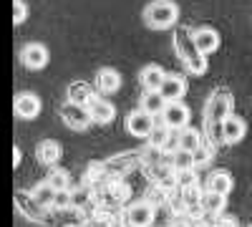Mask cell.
Returning a JSON list of instances; mask_svg holds the SVG:
<instances>
[{
  "mask_svg": "<svg viewBox=\"0 0 252 227\" xmlns=\"http://www.w3.org/2000/svg\"><path fill=\"white\" fill-rule=\"evenodd\" d=\"M174 48H177V56L184 61L187 68L192 73H204L207 71V61L197 51L194 40H192V31H189V28H179L174 33Z\"/></svg>",
  "mask_w": 252,
  "mask_h": 227,
  "instance_id": "cell-1",
  "label": "cell"
},
{
  "mask_svg": "<svg viewBox=\"0 0 252 227\" xmlns=\"http://www.w3.org/2000/svg\"><path fill=\"white\" fill-rule=\"evenodd\" d=\"M144 20H146V26L164 31V28L177 23V5L169 3V0H154V3L144 10Z\"/></svg>",
  "mask_w": 252,
  "mask_h": 227,
  "instance_id": "cell-2",
  "label": "cell"
},
{
  "mask_svg": "<svg viewBox=\"0 0 252 227\" xmlns=\"http://www.w3.org/2000/svg\"><path fill=\"white\" fill-rule=\"evenodd\" d=\"M229 114H232V94L227 89H217L204 106V121L207 124H222Z\"/></svg>",
  "mask_w": 252,
  "mask_h": 227,
  "instance_id": "cell-3",
  "label": "cell"
},
{
  "mask_svg": "<svg viewBox=\"0 0 252 227\" xmlns=\"http://www.w3.org/2000/svg\"><path fill=\"white\" fill-rule=\"evenodd\" d=\"M166 129H187V121H189V109L182 104V101H169L161 111V119H159Z\"/></svg>",
  "mask_w": 252,
  "mask_h": 227,
  "instance_id": "cell-4",
  "label": "cell"
},
{
  "mask_svg": "<svg viewBox=\"0 0 252 227\" xmlns=\"http://www.w3.org/2000/svg\"><path fill=\"white\" fill-rule=\"evenodd\" d=\"M61 119L68 124L71 129H86L91 124V116H89V109L86 106H76V104H63L61 106Z\"/></svg>",
  "mask_w": 252,
  "mask_h": 227,
  "instance_id": "cell-5",
  "label": "cell"
},
{
  "mask_svg": "<svg viewBox=\"0 0 252 227\" xmlns=\"http://www.w3.org/2000/svg\"><path fill=\"white\" fill-rule=\"evenodd\" d=\"M154 220V204L152 202H134L126 210V222L131 227H149Z\"/></svg>",
  "mask_w": 252,
  "mask_h": 227,
  "instance_id": "cell-6",
  "label": "cell"
},
{
  "mask_svg": "<svg viewBox=\"0 0 252 227\" xmlns=\"http://www.w3.org/2000/svg\"><path fill=\"white\" fill-rule=\"evenodd\" d=\"M15 204H18V210L23 212L28 220H33V222H46V207H40V204H38L28 192H15Z\"/></svg>",
  "mask_w": 252,
  "mask_h": 227,
  "instance_id": "cell-7",
  "label": "cell"
},
{
  "mask_svg": "<svg viewBox=\"0 0 252 227\" xmlns=\"http://www.w3.org/2000/svg\"><path fill=\"white\" fill-rule=\"evenodd\" d=\"M187 91V81L177 73H169V76H164L161 81V86H159V96L169 104V101H179L182 94Z\"/></svg>",
  "mask_w": 252,
  "mask_h": 227,
  "instance_id": "cell-8",
  "label": "cell"
},
{
  "mask_svg": "<svg viewBox=\"0 0 252 227\" xmlns=\"http://www.w3.org/2000/svg\"><path fill=\"white\" fill-rule=\"evenodd\" d=\"M247 134V124L242 116H235V114H229L224 121H222V136H224V144H237L242 141Z\"/></svg>",
  "mask_w": 252,
  "mask_h": 227,
  "instance_id": "cell-9",
  "label": "cell"
},
{
  "mask_svg": "<svg viewBox=\"0 0 252 227\" xmlns=\"http://www.w3.org/2000/svg\"><path fill=\"white\" fill-rule=\"evenodd\" d=\"M154 124H157V116H149L146 111H134L129 119H126V127H129V131H131L134 136H141V139H146V136L152 134Z\"/></svg>",
  "mask_w": 252,
  "mask_h": 227,
  "instance_id": "cell-10",
  "label": "cell"
},
{
  "mask_svg": "<svg viewBox=\"0 0 252 227\" xmlns=\"http://www.w3.org/2000/svg\"><path fill=\"white\" fill-rule=\"evenodd\" d=\"M192 40H194V46H197V51L202 56L217 51V46H220V35H217L215 28H197V31H192Z\"/></svg>",
  "mask_w": 252,
  "mask_h": 227,
  "instance_id": "cell-11",
  "label": "cell"
},
{
  "mask_svg": "<svg viewBox=\"0 0 252 227\" xmlns=\"http://www.w3.org/2000/svg\"><path fill=\"white\" fill-rule=\"evenodd\" d=\"M89 109V116H91V121H96V124H109L111 119H114V114H116V109H114V104H109L106 98H91V104L86 106Z\"/></svg>",
  "mask_w": 252,
  "mask_h": 227,
  "instance_id": "cell-12",
  "label": "cell"
},
{
  "mask_svg": "<svg viewBox=\"0 0 252 227\" xmlns=\"http://www.w3.org/2000/svg\"><path fill=\"white\" fill-rule=\"evenodd\" d=\"M94 98V89L86 84V81H73L68 86V104H76V106H89Z\"/></svg>",
  "mask_w": 252,
  "mask_h": 227,
  "instance_id": "cell-13",
  "label": "cell"
},
{
  "mask_svg": "<svg viewBox=\"0 0 252 227\" xmlns=\"http://www.w3.org/2000/svg\"><path fill=\"white\" fill-rule=\"evenodd\" d=\"M23 64L28 68H43L48 64V51L40 43H31L23 48Z\"/></svg>",
  "mask_w": 252,
  "mask_h": 227,
  "instance_id": "cell-14",
  "label": "cell"
},
{
  "mask_svg": "<svg viewBox=\"0 0 252 227\" xmlns=\"http://www.w3.org/2000/svg\"><path fill=\"white\" fill-rule=\"evenodd\" d=\"M38 111H40V101L33 94H20L15 98V114L20 119H33V116H38Z\"/></svg>",
  "mask_w": 252,
  "mask_h": 227,
  "instance_id": "cell-15",
  "label": "cell"
},
{
  "mask_svg": "<svg viewBox=\"0 0 252 227\" xmlns=\"http://www.w3.org/2000/svg\"><path fill=\"white\" fill-rule=\"evenodd\" d=\"M119 86H121V78H119V73H116L114 68H101V71H98V76H96V89H98L101 94H114Z\"/></svg>",
  "mask_w": 252,
  "mask_h": 227,
  "instance_id": "cell-16",
  "label": "cell"
},
{
  "mask_svg": "<svg viewBox=\"0 0 252 227\" xmlns=\"http://www.w3.org/2000/svg\"><path fill=\"white\" fill-rule=\"evenodd\" d=\"M207 192L227 197L229 192H232V177H229V172H215L212 177H209V182H207Z\"/></svg>",
  "mask_w": 252,
  "mask_h": 227,
  "instance_id": "cell-17",
  "label": "cell"
},
{
  "mask_svg": "<svg viewBox=\"0 0 252 227\" xmlns=\"http://www.w3.org/2000/svg\"><path fill=\"white\" fill-rule=\"evenodd\" d=\"M164 71L159 68V66H146L144 71H141V84H144V89L146 91H159V86H161V81H164Z\"/></svg>",
  "mask_w": 252,
  "mask_h": 227,
  "instance_id": "cell-18",
  "label": "cell"
},
{
  "mask_svg": "<svg viewBox=\"0 0 252 227\" xmlns=\"http://www.w3.org/2000/svg\"><path fill=\"white\" fill-rule=\"evenodd\" d=\"M149 139V147L152 149H159V152H164V147H166V141L172 139V129H166L164 124L157 119V124H154V129H152V134L146 136Z\"/></svg>",
  "mask_w": 252,
  "mask_h": 227,
  "instance_id": "cell-19",
  "label": "cell"
},
{
  "mask_svg": "<svg viewBox=\"0 0 252 227\" xmlns=\"http://www.w3.org/2000/svg\"><path fill=\"white\" fill-rule=\"evenodd\" d=\"M166 106V101L159 96V91H146V96L141 98V111H146L149 116H161Z\"/></svg>",
  "mask_w": 252,
  "mask_h": 227,
  "instance_id": "cell-20",
  "label": "cell"
},
{
  "mask_svg": "<svg viewBox=\"0 0 252 227\" xmlns=\"http://www.w3.org/2000/svg\"><path fill=\"white\" fill-rule=\"evenodd\" d=\"M202 134L197 129H182L179 136H177V149H184V152H194L199 144H202Z\"/></svg>",
  "mask_w": 252,
  "mask_h": 227,
  "instance_id": "cell-21",
  "label": "cell"
},
{
  "mask_svg": "<svg viewBox=\"0 0 252 227\" xmlns=\"http://www.w3.org/2000/svg\"><path fill=\"white\" fill-rule=\"evenodd\" d=\"M35 154H38V162L56 164V162L61 159V147H58L56 141H40L38 149H35Z\"/></svg>",
  "mask_w": 252,
  "mask_h": 227,
  "instance_id": "cell-22",
  "label": "cell"
},
{
  "mask_svg": "<svg viewBox=\"0 0 252 227\" xmlns=\"http://www.w3.org/2000/svg\"><path fill=\"white\" fill-rule=\"evenodd\" d=\"M224 197L222 195H215V192H202V197H199V207L204 210V212H209V215H217V212H222L224 210Z\"/></svg>",
  "mask_w": 252,
  "mask_h": 227,
  "instance_id": "cell-23",
  "label": "cell"
},
{
  "mask_svg": "<svg viewBox=\"0 0 252 227\" xmlns=\"http://www.w3.org/2000/svg\"><path fill=\"white\" fill-rule=\"evenodd\" d=\"M169 167L174 172H187V169H194V159L192 152H184V149H174L169 157Z\"/></svg>",
  "mask_w": 252,
  "mask_h": 227,
  "instance_id": "cell-24",
  "label": "cell"
},
{
  "mask_svg": "<svg viewBox=\"0 0 252 227\" xmlns=\"http://www.w3.org/2000/svg\"><path fill=\"white\" fill-rule=\"evenodd\" d=\"M31 197L40 204V207H53V197H56V190L51 187L48 182H43V184H38V187L31 192Z\"/></svg>",
  "mask_w": 252,
  "mask_h": 227,
  "instance_id": "cell-25",
  "label": "cell"
},
{
  "mask_svg": "<svg viewBox=\"0 0 252 227\" xmlns=\"http://www.w3.org/2000/svg\"><path fill=\"white\" fill-rule=\"evenodd\" d=\"M174 182H177V190H189V187H197L194 169H187V172H174Z\"/></svg>",
  "mask_w": 252,
  "mask_h": 227,
  "instance_id": "cell-26",
  "label": "cell"
},
{
  "mask_svg": "<svg viewBox=\"0 0 252 227\" xmlns=\"http://www.w3.org/2000/svg\"><path fill=\"white\" fill-rule=\"evenodd\" d=\"M192 159H194V167H197V164H207L209 159H212V147H209L207 141H202L199 147L192 152Z\"/></svg>",
  "mask_w": 252,
  "mask_h": 227,
  "instance_id": "cell-27",
  "label": "cell"
},
{
  "mask_svg": "<svg viewBox=\"0 0 252 227\" xmlns=\"http://www.w3.org/2000/svg\"><path fill=\"white\" fill-rule=\"evenodd\" d=\"M48 184L58 192V190H68V174L66 172H53L51 177H48Z\"/></svg>",
  "mask_w": 252,
  "mask_h": 227,
  "instance_id": "cell-28",
  "label": "cell"
},
{
  "mask_svg": "<svg viewBox=\"0 0 252 227\" xmlns=\"http://www.w3.org/2000/svg\"><path fill=\"white\" fill-rule=\"evenodd\" d=\"M53 207L56 210H68L71 207V192L68 190H58L53 197Z\"/></svg>",
  "mask_w": 252,
  "mask_h": 227,
  "instance_id": "cell-29",
  "label": "cell"
},
{
  "mask_svg": "<svg viewBox=\"0 0 252 227\" xmlns=\"http://www.w3.org/2000/svg\"><path fill=\"white\" fill-rule=\"evenodd\" d=\"M169 204H172V210H174L177 215H182V212L187 210V202H184V195H182V190L172 192V197H169Z\"/></svg>",
  "mask_w": 252,
  "mask_h": 227,
  "instance_id": "cell-30",
  "label": "cell"
},
{
  "mask_svg": "<svg viewBox=\"0 0 252 227\" xmlns=\"http://www.w3.org/2000/svg\"><path fill=\"white\" fill-rule=\"evenodd\" d=\"M89 202V190H76L71 192V207H83Z\"/></svg>",
  "mask_w": 252,
  "mask_h": 227,
  "instance_id": "cell-31",
  "label": "cell"
},
{
  "mask_svg": "<svg viewBox=\"0 0 252 227\" xmlns=\"http://www.w3.org/2000/svg\"><path fill=\"white\" fill-rule=\"evenodd\" d=\"M13 20H15V23L26 20V5L20 3V0H15V3H13Z\"/></svg>",
  "mask_w": 252,
  "mask_h": 227,
  "instance_id": "cell-32",
  "label": "cell"
},
{
  "mask_svg": "<svg viewBox=\"0 0 252 227\" xmlns=\"http://www.w3.org/2000/svg\"><path fill=\"white\" fill-rule=\"evenodd\" d=\"M247 227H252V225H247Z\"/></svg>",
  "mask_w": 252,
  "mask_h": 227,
  "instance_id": "cell-33",
  "label": "cell"
}]
</instances>
